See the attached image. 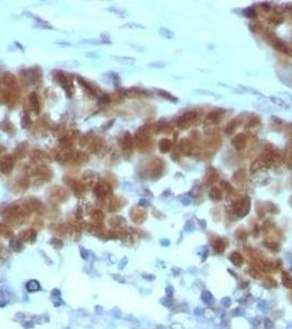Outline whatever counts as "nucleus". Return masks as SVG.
Here are the masks:
<instances>
[{
    "mask_svg": "<svg viewBox=\"0 0 292 329\" xmlns=\"http://www.w3.org/2000/svg\"><path fill=\"white\" fill-rule=\"evenodd\" d=\"M220 119H221V112H219V111H214V112H211L209 113V114L206 115V118H205V124H216L220 122Z\"/></svg>",
    "mask_w": 292,
    "mask_h": 329,
    "instance_id": "obj_3",
    "label": "nucleus"
},
{
    "mask_svg": "<svg viewBox=\"0 0 292 329\" xmlns=\"http://www.w3.org/2000/svg\"><path fill=\"white\" fill-rule=\"evenodd\" d=\"M265 326H266V328H271V327H272V323H271L270 319H266Z\"/></svg>",
    "mask_w": 292,
    "mask_h": 329,
    "instance_id": "obj_26",
    "label": "nucleus"
},
{
    "mask_svg": "<svg viewBox=\"0 0 292 329\" xmlns=\"http://www.w3.org/2000/svg\"><path fill=\"white\" fill-rule=\"evenodd\" d=\"M270 99L272 100V101L275 102V103H277V104H279V105H280V107H286V108H288V105L286 104V103H284L283 101H281V100L277 99V98H273V97H271Z\"/></svg>",
    "mask_w": 292,
    "mask_h": 329,
    "instance_id": "obj_23",
    "label": "nucleus"
},
{
    "mask_svg": "<svg viewBox=\"0 0 292 329\" xmlns=\"http://www.w3.org/2000/svg\"><path fill=\"white\" fill-rule=\"evenodd\" d=\"M27 289H28V291H30V292L39 291V290H40V283H39L38 281H35V280H31V281L28 282Z\"/></svg>",
    "mask_w": 292,
    "mask_h": 329,
    "instance_id": "obj_7",
    "label": "nucleus"
},
{
    "mask_svg": "<svg viewBox=\"0 0 292 329\" xmlns=\"http://www.w3.org/2000/svg\"><path fill=\"white\" fill-rule=\"evenodd\" d=\"M115 59L121 63H124V64H132L135 62V59L131 58V57H115Z\"/></svg>",
    "mask_w": 292,
    "mask_h": 329,
    "instance_id": "obj_14",
    "label": "nucleus"
},
{
    "mask_svg": "<svg viewBox=\"0 0 292 329\" xmlns=\"http://www.w3.org/2000/svg\"><path fill=\"white\" fill-rule=\"evenodd\" d=\"M166 292H167V295H168V296H172V286L167 287Z\"/></svg>",
    "mask_w": 292,
    "mask_h": 329,
    "instance_id": "obj_27",
    "label": "nucleus"
},
{
    "mask_svg": "<svg viewBox=\"0 0 292 329\" xmlns=\"http://www.w3.org/2000/svg\"><path fill=\"white\" fill-rule=\"evenodd\" d=\"M265 283L269 284V285H270V286H276V285H277L276 280H273V279L271 278V276H267V278H266Z\"/></svg>",
    "mask_w": 292,
    "mask_h": 329,
    "instance_id": "obj_22",
    "label": "nucleus"
},
{
    "mask_svg": "<svg viewBox=\"0 0 292 329\" xmlns=\"http://www.w3.org/2000/svg\"><path fill=\"white\" fill-rule=\"evenodd\" d=\"M196 92H197V93L205 94V96L215 97V98H220V96H219V94H215V93H213V92H211V91H208V90H202V89H198V90H196Z\"/></svg>",
    "mask_w": 292,
    "mask_h": 329,
    "instance_id": "obj_17",
    "label": "nucleus"
},
{
    "mask_svg": "<svg viewBox=\"0 0 292 329\" xmlns=\"http://www.w3.org/2000/svg\"><path fill=\"white\" fill-rule=\"evenodd\" d=\"M232 144L237 149H243L246 146V137H245L244 134H238L232 139Z\"/></svg>",
    "mask_w": 292,
    "mask_h": 329,
    "instance_id": "obj_1",
    "label": "nucleus"
},
{
    "mask_svg": "<svg viewBox=\"0 0 292 329\" xmlns=\"http://www.w3.org/2000/svg\"><path fill=\"white\" fill-rule=\"evenodd\" d=\"M273 46H275L278 51L283 52V53H288V49H289V48L287 47V45H286L283 42H281V41H279V40H276L275 42H273Z\"/></svg>",
    "mask_w": 292,
    "mask_h": 329,
    "instance_id": "obj_8",
    "label": "nucleus"
},
{
    "mask_svg": "<svg viewBox=\"0 0 292 329\" xmlns=\"http://www.w3.org/2000/svg\"><path fill=\"white\" fill-rule=\"evenodd\" d=\"M230 260L232 261L233 265H236V267H241V265H243V262H244V258H243V256L237 251H234L231 254Z\"/></svg>",
    "mask_w": 292,
    "mask_h": 329,
    "instance_id": "obj_4",
    "label": "nucleus"
},
{
    "mask_svg": "<svg viewBox=\"0 0 292 329\" xmlns=\"http://www.w3.org/2000/svg\"><path fill=\"white\" fill-rule=\"evenodd\" d=\"M159 34L163 35L164 38H172L175 36V34L172 32V31H169V30H167V29H164V27H161V29L159 30Z\"/></svg>",
    "mask_w": 292,
    "mask_h": 329,
    "instance_id": "obj_12",
    "label": "nucleus"
},
{
    "mask_svg": "<svg viewBox=\"0 0 292 329\" xmlns=\"http://www.w3.org/2000/svg\"><path fill=\"white\" fill-rule=\"evenodd\" d=\"M94 219H98V221H101L102 218H103V216H102L101 214V212H97V213H94Z\"/></svg>",
    "mask_w": 292,
    "mask_h": 329,
    "instance_id": "obj_25",
    "label": "nucleus"
},
{
    "mask_svg": "<svg viewBox=\"0 0 292 329\" xmlns=\"http://www.w3.org/2000/svg\"><path fill=\"white\" fill-rule=\"evenodd\" d=\"M30 99H31V103L33 104V107H35L36 112H39V102H38V99H36V94L32 93L31 97H30Z\"/></svg>",
    "mask_w": 292,
    "mask_h": 329,
    "instance_id": "obj_18",
    "label": "nucleus"
},
{
    "mask_svg": "<svg viewBox=\"0 0 292 329\" xmlns=\"http://www.w3.org/2000/svg\"><path fill=\"white\" fill-rule=\"evenodd\" d=\"M249 274H250V276H252L254 279H259L260 278V274H259V272L257 271V269H256V268H255V269H250V270H249Z\"/></svg>",
    "mask_w": 292,
    "mask_h": 329,
    "instance_id": "obj_21",
    "label": "nucleus"
},
{
    "mask_svg": "<svg viewBox=\"0 0 292 329\" xmlns=\"http://www.w3.org/2000/svg\"><path fill=\"white\" fill-rule=\"evenodd\" d=\"M213 247L216 250V252H223L225 249V243L222 239H216L213 243Z\"/></svg>",
    "mask_w": 292,
    "mask_h": 329,
    "instance_id": "obj_9",
    "label": "nucleus"
},
{
    "mask_svg": "<svg viewBox=\"0 0 292 329\" xmlns=\"http://www.w3.org/2000/svg\"><path fill=\"white\" fill-rule=\"evenodd\" d=\"M236 124H237V121H236V120H234L232 123L228 124V125L226 126V129H225V133H227V134L232 133V132L236 129Z\"/></svg>",
    "mask_w": 292,
    "mask_h": 329,
    "instance_id": "obj_15",
    "label": "nucleus"
},
{
    "mask_svg": "<svg viewBox=\"0 0 292 329\" xmlns=\"http://www.w3.org/2000/svg\"><path fill=\"white\" fill-rule=\"evenodd\" d=\"M170 148H172V142L167 138L161 139V143H159V149H161V153H167V152H169Z\"/></svg>",
    "mask_w": 292,
    "mask_h": 329,
    "instance_id": "obj_5",
    "label": "nucleus"
},
{
    "mask_svg": "<svg viewBox=\"0 0 292 329\" xmlns=\"http://www.w3.org/2000/svg\"><path fill=\"white\" fill-rule=\"evenodd\" d=\"M158 91V93L161 94V96H163L164 98H166V99H169V100H172V102H177V98H175V97H172V94H169L168 92H166V91H164V90H157Z\"/></svg>",
    "mask_w": 292,
    "mask_h": 329,
    "instance_id": "obj_13",
    "label": "nucleus"
},
{
    "mask_svg": "<svg viewBox=\"0 0 292 329\" xmlns=\"http://www.w3.org/2000/svg\"><path fill=\"white\" fill-rule=\"evenodd\" d=\"M61 65H66V67H72V65L78 66V63L77 62H64V63H61Z\"/></svg>",
    "mask_w": 292,
    "mask_h": 329,
    "instance_id": "obj_24",
    "label": "nucleus"
},
{
    "mask_svg": "<svg viewBox=\"0 0 292 329\" xmlns=\"http://www.w3.org/2000/svg\"><path fill=\"white\" fill-rule=\"evenodd\" d=\"M22 237H23L24 240L32 241L33 239L35 238V232H33V230H27V232H23V234H22Z\"/></svg>",
    "mask_w": 292,
    "mask_h": 329,
    "instance_id": "obj_11",
    "label": "nucleus"
},
{
    "mask_svg": "<svg viewBox=\"0 0 292 329\" xmlns=\"http://www.w3.org/2000/svg\"><path fill=\"white\" fill-rule=\"evenodd\" d=\"M202 300L208 303V304H210V302L213 300V296H212V294L210 292H203L202 293Z\"/></svg>",
    "mask_w": 292,
    "mask_h": 329,
    "instance_id": "obj_16",
    "label": "nucleus"
},
{
    "mask_svg": "<svg viewBox=\"0 0 292 329\" xmlns=\"http://www.w3.org/2000/svg\"><path fill=\"white\" fill-rule=\"evenodd\" d=\"M196 118H197L196 111H188V112H186L185 114L180 116L179 120L177 121V123L179 124V125H182V124L187 123V122H189V121L194 120Z\"/></svg>",
    "mask_w": 292,
    "mask_h": 329,
    "instance_id": "obj_2",
    "label": "nucleus"
},
{
    "mask_svg": "<svg viewBox=\"0 0 292 329\" xmlns=\"http://www.w3.org/2000/svg\"><path fill=\"white\" fill-rule=\"evenodd\" d=\"M167 63L165 62H154V63H150V67H153V68H164V67H166Z\"/></svg>",
    "mask_w": 292,
    "mask_h": 329,
    "instance_id": "obj_20",
    "label": "nucleus"
},
{
    "mask_svg": "<svg viewBox=\"0 0 292 329\" xmlns=\"http://www.w3.org/2000/svg\"><path fill=\"white\" fill-rule=\"evenodd\" d=\"M182 203H183V204H189V203H190V201H189V200H182Z\"/></svg>",
    "mask_w": 292,
    "mask_h": 329,
    "instance_id": "obj_29",
    "label": "nucleus"
},
{
    "mask_svg": "<svg viewBox=\"0 0 292 329\" xmlns=\"http://www.w3.org/2000/svg\"><path fill=\"white\" fill-rule=\"evenodd\" d=\"M282 283L288 289H292V276L288 272L282 273Z\"/></svg>",
    "mask_w": 292,
    "mask_h": 329,
    "instance_id": "obj_6",
    "label": "nucleus"
},
{
    "mask_svg": "<svg viewBox=\"0 0 292 329\" xmlns=\"http://www.w3.org/2000/svg\"><path fill=\"white\" fill-rule=\"evenodd\" d=\"M210 198L213 199V200L217 201V200H220L221 196H222V193H221V190L220 189H217V188H213V189H211V191H210Z\"/></svg>",
    "mask_w": 292,
    "mask_h": 329,
    "instance_id": "obj_10",
    "label": "nucleus"
},
{
    "mask_svg": "<svg viewBox=\"0 0 292 329\" xmlns=\"http://www.w3.org/2000/svg\"><path fill=\"white\" fill-rule=\"evenodd\" d=\"M81 256H83V259H87V257H88V254H86V252H85V249H81Z\"/></svg>",
    "mask_w": 292,
    "mask_h": 329,
    "instance_id": "obj_28",
    "label": "nucleus"
},
{
    "mask_svg": "<svg viewBox=\"0 0 292 329\" xmlns=\"http://www.w3.org/2000/svg\"><path fill=\"white\" fill-rule=\"evenodd\" d=\"M245 16H248V18H256V16H257V13H256V11H255V9L253 8H248L245 10Z\"/></svg>",
    "mask_w": 292,
    "mask_h": 329,
    "instance_id": "obj_19",
    "label": "nucleus"
}]
</instances>
